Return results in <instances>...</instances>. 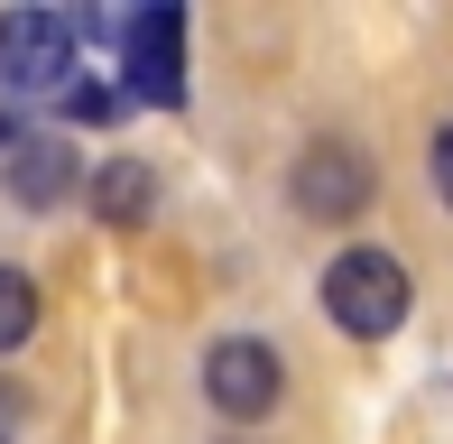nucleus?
I'll return each instance as SVG.
<instances>
[{
    "mask_svg": "<svg viewBox=\"0 0 453 444\" xmlns=\"http://www.w3.org/2000/svg\"><path fill=\"white\" fill-rule=\"evenodd\" d=\"M324 315H334L352 342H388V333L407 325V269L388 250H370V241L342 250L334 269H324Z\"/></svg>",
    "mask_w": 453,
    "mask_h": 444,
    "instance_id": "obj_1",
    "label": "nucleus"
},
{
    "mask_svg": "<svg viewBox=\"0 0 453 444\" xmlns=\"http://www.w3.org/2000/svg\"><path fill=\"white\" fill-rule=\"evenodd\" d=\"M84 28L65 10H0V84L10 93H74Z\"/></svg>",
    "mask_w": 453,
    "mask_h": 444,
    "instance_id": "obj_2",
    "label": "nucleus"
},
{
    "mask_svg": "<svg viewBox=\"0 0 453 444\" xmlns=\"http://www.w3.org/2000/svg\"><path fill=\"white\" fill-rule=\"evenodd\" d=\"M370 195H380V167H370L361 149H342V139H315V149L287 167V204L305 222H361Z\"/></svg>",
    "mask_w": 453,
    "mask_h": 444,
    "instance_id": "obj_3",
    "label": "nucleus"
},
{
    "mask_svg": "<svg viewBox=\"0 0 453 444\" xmlns=\"http://www.w3.org/2000/svg\"><path fill=\"white\" fill-rule=\"evenodd\" d=\"M120 93L176 111L185 103V10H139L120 19Z\"/></svg>",
    "mask_w": 453,
    "mask_h": 444,
    "instance_id": "obj_4",
    "label": "nucleus"
},
{
    "mask_svg": "<svg viewBox=\"0 0 453 444\" xmlns=\"http://www.w3.org/2000/svg\"><path fill=\"white\" fill-rule=\"evenodd\" d=\"M203 398H213L222 417H241V426H250V417H269L278 398H287V361H278L259 333H232V342H213V352H203Z\"/></svg>",
    "mask_w": 453,
    "mask_h": 444,
    "instance_id": "obj_5",
    "label": "nucleus"
},
{
    "mask_svg": "<svg viewBox=\"0 0 453 444\" xmlns=\"http://www.w3.org/2000/svg\"><path fill=\"white\" fill-rule=\"evenodd\" d=\"M74 176H84L74 139H47V130H28L10 157H0V186H10L19 204H65V195H74Z\"/></svg>",
    "mask_w": 453,
    "mask_h": 444,
    "instance_id": "obj_6",
    "label": "nucleus"
},
{
    "mask_svg": "<svg viewBox=\"0 0 453 444\" xmlns=\"http://www.w3.org/2000/svg\"><path fill=\"white\" fill-rule=\"evenodd\" d=\"M149 204H157V176L139 167V157H111V167L93 176V213L102 222H139Z\"/></svg>",
    "mask_w": 453,
    "mask_h": 444,
    "instance_id": "obj_7",
    "label": "nucleus"
},
{
    "mask_svg": "<svg viewBox=\"0 0 453 444\" xmlns=\"http://www.w3.org/2000/svg\"><path fill=\"white\" fill-rule=\"evenodd\" d=\"M28 333H37V287L19 269H0V352H19Z\"/></svg>",
    "mask_w": 453,
    "mask_h": 444,
    "instance_id": "obj_8",
    "label": "nucleus"
},
{
    "mask_svg": "<svg viewBox=\"0 0 453 444\" xmlns=\"http://www.w3.org/2000/svg\"><path fill=\"white\" fill-rule=\"evenodd\" d=\"M65 111H74V120H111V111H120V93H102V84H74V93H65Z\"/></svg>",
    "mask_w": 453,
    "mask_h": 444,
    "instance_id": "obj_9",
    "label": "nucleus"
},
{
    "mask_svg": "<svg viewBox=\"0 0 453 444\" xmlns=\"http://www.w3.org/2000/svg\"><path fill=\"white\" fill-rule=\"evenodd\" d=\"M435 195L453 204V130H435Z\"/></svg>",
    "mask_w": 453,
    "mask_h": 444,
    "instance_id": "obj_10",
    "label": "nucleus"
},
{
    "mask_svg": "<svg viewBox=\"0 0 453 444\" xmlns=\"http://www.w3.org/2000/svg\"><path fill=\"white\" fill-rule=\"evenodd\" d=\"M19 139H28V130H19V93L0 84V149H19Z\"/></svg>",
    "mask_w": 453,
    "mask_h": 444,
    "instance_id": "obj_11",
    "label": "nucleus"
}]
</instances>
